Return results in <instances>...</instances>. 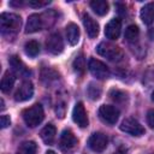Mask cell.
<instances>
[{
  "instance_id": "23",
  "label": "cell",
  "mask_w": 154,
  "mask_h": 154,
  "mask_svg": "<svg viewBox=\"0 0 154 154\" xmlns=\"http://www.w3.org/2000/svg\"><path fill=\"white\" fill-rule=\"evenodd\" d=\"M138 35H140V29L137 28V25H129L126 29H125V34H124V36H125V38L128 40V41H135L137 37H138Z\"/></svg>"
},
{
  "instance_id": "29",
  "label": "cell",
  "mask_w": 154,
  "mask_h": 154,
  "mask_svg": "<svg viewBox=\"0 0 154 154\" xmlns=\"http://www.w3.org/2000/svg\"><path fill=\"white\" fill-rule=\"evenodd\" d=\"M0 122H1V128H2V129L7 128V126L11 124V119H10V117L6 116V114H2V116H1Z\"/></svg>"
},
{
  "instance_id": "10",
  "label": "cell",
  "mask_w": 154,
  "mask_h": 154,
  "mask_svg": "<svg viewBox=\"0 0 154 154\" xmlns=\"http://www.w3.org/2000/svg\"><path fill=\"white\" fill-rule=\"evenodd\" d=\"M46 48L52 54H60L64 49V41L59 32H53L46 41Z\"/></svg>"
},
{
  "instance_id": "1",
  "label": "cell",
  "mask_w": 154,
  "mask_h": 154,
  "mask_svg": "<svg viewBox=\"0 0 154 154\" xmlns=\"http://www.w3.org/2000/svg\"><path fill=\"white\" fill-rule=\"evenodd\" d=\"M22 25V19L16 13H8L4 12L0 16V29L2 36L11 38L17 35Z\"/></svg>"
},
{
  "instance_id": "20",
  "label": "cell",
  "mask_w": 154,
  "mask_h": 154,
  "mask_svg": "<svg viewBox=\"0 0 154 154\" xmlns=\"http://www.w3.org/2000/svg\"><path fill=\"white\" fill-rule=\"evenodd\" d=\"M90 7L99 16H103V14H106L108 12V2L105 1V0H94V1H90Z\"/></svg>"
},
{
  "instance_id": "3",
  "label": "cell",
  "mask_w": 154,
  "mask_h": 154,
  "mask_svg": "<svg viewBox=\"0 0 154 154\" xmlns=\"http://www.w3.org/2000/svg\"><path fill=\"white\" fill-rule=\"evenodd\" d=\"M43 118H45V112L40 103H35L31 107L23 111V119L25 124L30 128H36L37 125H40Z\"/></svg>"
},
{
  "instance_id": "16",
  "label": "cell",
  "mask_w": 154,
  "mask_h": 154,
  "mask_svg": "<svg viewBox=\"0 0 154 154\" xmlns=\"http://www.w3.org/2000/svg\"><path fill=\"white\" fill-rule=\"evenodd\" d=\"M10 65H11V67L13 69V71H14L17 75H19V76L26 77L28 75H30V71L28 70V67L23 64V61H22L17 55L11 57V59H10Z\"/></svg>"
},
{
  "instance_id": "8",
  "label": "cell",
  "mask_w": 154,
  "mask_h": 154,
  "mask_svg": "<svg viewBox=\"0 0 154 154\" xmlns=\"http://www.w3.org/2000/svg\"><path fill=\"white\" fill-rule=\"evenodd\" d=\"M88 69H89L90 73L99 79H106L109 77V70H108L107 65L97 59H94V58L89 59Z\"/></svg>"
},
{
  "instance_id": "25",
  "label": "cell",
  "mask_w": 154,
  "mask_h": 154,
  "mask_svg": "<svg viewBox=\"0 0 154 154\" xmlns=\"http://www.w3.org/2000/svg\"><path fill=\"white\" fill-rule=\"evenodd\" d=\"M88 96L91 99V100H97L101 95V88L97 85V84H94V83H90L89 87H88Z\"/></svg>"
},
{
  "instance_id": "27",
  "label": "cell",
  "mask_w": 154,
  "mask_h": 154,
  "mask_svg": "<svg viewBox=\"0 0 154 154\" xmlns=\"http://www.w3.org/2000/svg\"><path fill=\"white\" fill-rule=\"evenodd\" d=\"M51 1L49 0H29L28 1V5L31 6V7H43L46 5H48Z\"/></svg>"
},
{
  "instance_id": "5",
  "label": "cell",
  "mask_w": 154,
  "mask_h": 154,
  "mask_svg": "<svg viewBox=\"0 0 154 154\" xmlns=\"http://www.w3.org/2000/svg\"><path fill=\"white\" fill-rule=\"evenodd\" d=\"M59 144H60V149L65 154H71L77 148L78 140L76 138V136L73 135V132L70 129H65L60 135Z\"/></svg>"
},
{
  "instance_id": "33",
  "label": "cell",
  "mask_w": 154,
  "mask_h": 154,
  "mask_svg": "<svg viewBox=\"0 0 154 154\" xmlns=\"http://www.w3.org/2000/svg\"><path fill=\"white\" fill-rule=\"evenodd\" d=\"M116 154H120V153H116Z\"/></svg>"
},
{
  "instance_id": "18",
  "label": "cell",
  "mask_w": 154,
  "mask_h": 154,
  "mask_svg": "<svg viewBox=\"0 0 154 154\" xmlns=\"http://www.w3.org/2000/svg\"><path fill=\"white\" fill-rule=\"evenodd\" d=\"M14 81L16 77L11 71H6L1 78V83H0V89L2 93H10L11 89L14 85Z\"/></svg>"
},
{
  "instance_id": "22",
  "label": "cell",
  "mask_w": 154,
  "mask_h": 154,
  "mask_svg": "<svg viewBox=\"0 0 154 154\" xmlns=\"http://www.w3.org/2000/svg\"><path fill=\"white\" fill-rule=\"evenodd\" d=\"M24 49H25V53L29 57H36L40 53V45H38V42L31 40V41H29V42L25 43Z\"/></svg>"
},
{
  "instance_id": "31",
  "label": "cell",
  "mask_w": 154,
  "mask_h": 154,
  "mask_svg": "<svg viewBox=\"0 0 154 154\" xmlns=\"http://www.w3.org/2000/svg\"><path fill=\"white\" fill-rule=\"evenodd\" d=\"M46 154H57L55 152H53V150H47L46 152Z\"/></svg>"
},
{
  "instance_id": "7",
  "label": "cell",
  "mask_w": 154,
  "mask_h": 154,
  "mask_svg": "<svg viewBox=\"0 0 154 154\" xmlns=\"http://www.w3.org/2000/svg\"><path fill=\"white\" fill-rule=\"evenodd\" d=\"M99 117L100 119L109 125H113L117 123L119 118V111L116 106L112 105H102L99 108Z\"/></svg>"
},
{
  "instance_id": "26",
  "label": "cell",
  "mask_w": 154,
  "mask_h": 154,
  "mask_svg": "<svg viewBox=\"0 0 154 154\" xmlns=\"http://www.w3.org/2000/svg\"><path fill=\"white\" fill-rule=\"evenodd\" d=\"M109 97H111L114 102L120 103V102H124V101L126 100V94H125L124 91L119 90V89H112V90L109 91Z\"/></svg>"
},
{
  "instance_id": "15",
  "label": "cell",
  "mask_w": 154,
  "mask_h": 154,
  "mask_svg": "<svg viewBox=\"0 0 154 154\" xmlns=\"http://www.w3.org/2000/svg\"><path fill=\"white\" fill-rule=\"evenodd\" d=\"M79 28L75 24V23H69L66 25V38H67V42L71 45V46H76L79 41Z\"/></svg>"
},
{
  "instance_id": "24",
  "label": "cell",
  "mask_w": 154,
  "mask_h": 154,
  "mask_svg": "<svg viewBox=\"0 0 154 154\" xmlns=\"http://www.w3.org/2000/svg\"><path fill=\"white\" fill-rule=\"evenodd\" d=\"M73 70L78 75H82L85 70V60H84V57L82 54L77 55L73 60Z\"/></svg>"
},
{
  "instance_id": "30",
  "label": "cell",
  "mask_w": 154,
  "mask_h": 154,
  "mask_svg": "<svg viewBox=\"0 0 154 154\" xmlns=\"http://www.w3.org/2000/svg\"><path fill=\"white\" fill-rule=\"evenodd\" d=\"M23 4H24V1H22V0L20 1H11L10 2L11 6H22Z\"/></svg>"
},
{
  "instance_id": "4",
  "label": "cell",
  "mask_w": 154,
  "mask_h": 154,
  "mask_svg": "<svg viewBox=\"0 0 154 154\" xmlns=\"http://www.w3.org/2000/svg\"><path fill=\"white\" fill-rule=\"evenodd\" d=\"M96 52L105 57L106 59L111 60V61H119L123 58V52L119 47L109 43V42H101L99 43V46L96 47Z\"/></svg>"
},
{
  "instance_id": "17",
  "label": "cell",
  "mask_w": 154,
  "mask_h": 154,
  "mask_svg": "<svg viewBox=\"0 0 154 154\" xmlns=\"http://www.w3.org/2000/svg\"><path fill=\"white\" fill-rule=\"evenodd\" d=\"M140 17L144 24H150L154 22V2L146 4L140 12Z\"/></svg>"
},
{
  "instance_id": "12",
  "label": "cell",
  "mask_w": 154,
  "mask_h": 154,
  "mask_svg": "<svg viewBox=\"0 0 154 154\" xmlns=\"http://www.w3.org/2000/svg\"><path fill=\"white\" fill-rule=\"evenodd\" d=\"M34 94V85L29 81H24L14 93V100L18 102L29 100Z\"/></svg>"
},
{
  "instance_id": "19",
  "label": "cell",
  "mask_w": 154,
  "mask_h": 154,
  "mask_svg": "<svg viewBox=\"0 0 154 154\" xmlns=\"http://www.w3.org/2000/svg\"><path fill=\"white\" fill-rule=\"evenodd\" d=\"M42 141L46 144H52L55 138V126L53 124H47L40 132Z\"/></svg>"
},
{
  "instance_id": "2",
  "label": "cell",
  "mask_w": 154,
  "mask_h": 154,
  "mask_svg": "<svg viewBox=\"0 0 154 154\" xmlns=\"http://www.w3.org/2000/svg\"><path fill=\"white\" fill-rule=\"evenodd\" d=\"M55 18V14L53 11H49V12H45L42 14H37V13H34L31 16L28 17V20H26V25H25V32L26 34H31V32H36L43 28H47V26H51L52 23H49L48 20H54Z\"/></svg>"
},
{
  "instance_id": "9",
  "label": "cell",
  "mask_w": 154,
  "mask_h": 154,
  "mask_svg": "<svg viewBox=\"0 0 154 154\" xmlns=\"http://www.w3.org/2000/svg\"><path fill=\"white\" fill-rule=\"evenodd\" d=\"M107 143H108V138L102 132H94L88 140V147L96 153L103 152L107 147Z\"/></svg>"
},
{
  "instance_id": "6",
  "label": "cell",
  "mask_w": 154,
  "mask_h": 154,
  "mask_svg": "<svg viewBox=\"0 0 154 154\" xmlns=\"http://www.w3.org/2000/svg\"><path fill=\"white\" fill-rule=\"evenodd\" d=\"M120 130L125 134H129L136 137H140L144 134V128L135 118H125L120 124Z\"/></svg>"
},
{
  "instance_id": "14",
  "label": "cell",
  "mask_w": 154,
  "mask_h": 154,
  "mask_svg": "<svg viewBox=\"0 0 154 154\" xmlns=\"http://www.w3.org/2000/svg\"><path fill=\"white\" fill-rule=\"evenodd\" d=\"M83 24H84L87 35H88L90 38H95V37L99 35V24H97V22H96L94 18H91L89 14H84V16H83Z\"/></svg>"
},
{
  "instance_id": "32",
  "label": "cell",
  "mask_w": 154,
  "mask_h": 154,
  "mask_svg": "<svg viewBox=\"0 0 154 154\" xmlns=\"http://www.w3.org/2000/svg\"><path fill=\"white\" fill-rule=\"evenodd\" d=\"M152 100H153V101H154V90H153V91H152Z\"/></svg>"
},
{
  "instance_id": "11",
  "label": "cell",
  "mask_w": 154,
  "mask_h": 154,
  "mask_svg": "<svg viewBox=\"0 0 154 154\" xmlns=\"http://www.w3.org/2000/svg\"><path fill=\"white\" fill-rule=\"evenodd\" d=\"M72 119L73 122L79 126V128H87L88 126V116L85 112V108L83 103L79 101L75 105L73 111H72Z\"/></svg>"
},
{
  "instance_id": "13",
  "label": "cell",
  "mask_w": 154,
  "mask_h": 154,
  "mask_svg": "<svg viewBox=\"0 0 154 154\" xmlns=\"http://www.w3.org/2000/svg\"><path fill=\"white\" fill-rule=\"evenodd\" d=\"M120 30H122L120 19L119 18H113L105 26V36L109 40H117L120 35Z\"/></svg>"
},
{
  "instance_id": "21",
  "label": "cell",
  "mask_w": 154,
  "mask_h": 154,
  "mask_svg": "<svg viewBox=\"0 0 154 154\" xmlns=\"http://www.w3.org/2000/svg\"><path fill=\"white\" fill-rule=\"evenodd\" d=\"M36 150H37V144L34 141H25L18 147L17 154H35Z\"/></svg>"
},
{
  "instance_id": "28",
  "label": "cell",
  "mask_w": 154,
  "mask_h": 154,
  "mask_svg": "<svg viewBox=\"0 0 154 154\" xmlns=\"http://www.w3.org/2000/svg\"><path fill=\"white\" fill-rule=\"evenodd\" d=\"M147 123L152 129H154V109H149L148 111V113H147Z\"/></svg>"
}]
</instances>
